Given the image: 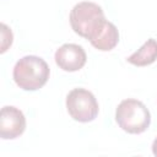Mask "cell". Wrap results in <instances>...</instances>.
<instances>
[{
	"label": "cell",
	"instance_id": "1",
	"mask_svg": "<svg viewBox=\"0 0 157 157\" xmlns=\"http://www.w3.org/2000/svg\"><path fill=\"white\" fill-rule=\"evenodd\" d=\"M69 20L74 32L90 42L98 36L107 22L102 7L92 1L76 4L70 11Z\"/></svg>",
	"mask_w": 157,
	"mask_h": 157
},
{
	"label": "cell",
	"instance_id": "2",
	"mask_svg": "<svg viewBox=\"0 0 157 157\" xmlns=\"http://www.w3.org/2000/svg\"><path fill=\"white\" fill-rule=\"evenodd\" d=\"M50 69L47 61L37 55H26L13 66L12 76L16 85L25 91L42 88L49 78Z\"/></svg>",
	"mask_w": 157,
	"mask_h": 157
},
{
	"label": "cell",
	"instance_id": "3",
	"mask_svg": "<svg viewBox=\"0 0 157 157\" xmlns=\"http://www.w3.org/2000/svg\"><path fill=\"white\" fill-rule=\"evenodd\" d=\"M115 121L119 128L129 134H141L148 129L151 124V114L141 101L128 98L118 104Z\"/></svg>",
	"mask_w": 157,
	"mask_h": 157
},
{
	"label": "cell",
	"instance_id": "4",
	"mask_svg": "<svg viewBox=\"0 0 157 157\" xmlns=\"http://www.w3.org/2000/svg\"><path fill=\"white\" fill-rule=\"evenodd\" d=\"M66 109L74 120L88 123L96 119L99 107L91 91L85 88H74L66 96Z\"/></svg>",
	"mask_w": 157,
	"mask_h": 157
},
{
	"label": "cell",
	"instance_id": "5",
	"mask_svg": "<svg viewBox=\"0 0 157 157\" xmlns=\"http://www.w3.org/2000/svg\"><path fill=\"white\" fill-rule=\"evenodd\" d=\"M26 129V118L23 113L13 107L5 105L0 113V137L4 140H12L23 134Z\"/></svg>",
	"mask_w": 157,
	"mask_h": 157
},
{
	"label": "cell",
	"instance_id": "6",
	"mask_svg": "<svg viewBox=\"0 0 157 157\" xmlns=\"http://www.w3.org/2000/svg\"><path fill=\"white\" fill-rule=\"evenodd\" d=\"M56 65L64 71L74 72L83 67L87 60L85 49L74 43H65L59 49H56L54 55Z\"/></svg>",
	"mask_w": 157,
	"mask_h": 157
},
{
	"label": "cell",
	"instance_id": "7",
	"mask_svg": "<svg viewBox=\"0 0 157 157\" xmlns=\"http://www.w3.org/2000/svg\"><path fill=\"white\" fill-rule=\"evenodd\" d=\"M157 59V40L153 38L147 39L136 52L126 58L128 63L135 66H147Z\"/></svg>",
	"mask_w": 157,
	"mask_h": 157
},
{
	"label": "cell",
	"instance_id": "8",
	"mask_svg": "<svg viewBox=\"0 0 157 157\" xmlns=\"http://www.w3.org/2000/svg\"><path fill=\"white\" fill-rule=\"evenodd\" d=\"M118 42H119L118 28L115 27L114 23L107 20L104 27L98 33V36L93 40H91V44L101 52H108V50H112L118 44Z\"/></svg>",
	"mask_w": 157,
	"mask_h": 157
},
{
	"label": "cell",
	"instance_id": "9",
	"mask_svg": "<svg viewBox=\"0 0 157 157\" xmlns=\"http://www.w3.org/2000/svg\"><path fill=\"white\" fill-rule=\"evenodd\" d=\"M1 53H5L7 50V48L12 44V39H13V36H12V32L11 29L5 25V23H1Z\"/></svg>",
	"mask_w": 157,
	"mask_h": 157
},
{
	"label": "cell",
	"instance_id": "10",
	"mask_svg": "<svg viewBox=\"0 0 157 157\" xmlns=\"http://www.w3.org/2000/svg\"><path fill=\"white\" fill-rule=\"evenodd\" d=\"M152 152H153L155 156H157V136L152 142Z\"/></svg>",
	"mask_w": 157,
	"mask_h": 157
}]
</instances>
